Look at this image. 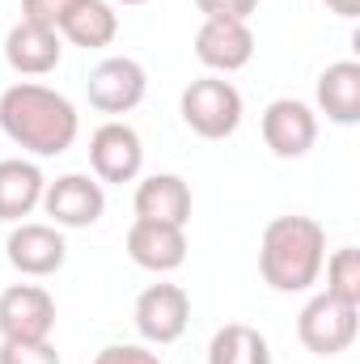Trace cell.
<instances>
[{
	"label": "cell",
	"mask_w": 360,
	"mask_h": 364,
	"mask_svg": "<svg viewBox=\"0 0 360 364\" xmlns=\"http://www.w3.org/2000/svg\"><path fill=\"white\" fill-rule=\"evenodd\" d=\"M0 132L30 157H60L77 144L81 114L60 90L17 81L0 93Z\"/></svg>",
	"instance_id": "1"
},
{
	"label": "cell",
	"mask_w": 360,
	"mask_h": 364,
	"mask_svg": "<svg viewBox=\"0 0 360 364\" xmlns=\"http://www.w3.org/2000/svg\"><path fill=\"white\" fill-rule=\"evenodd\" d=\"M327 263V229L314 216H275L259 242V275L275 292H309Z\"/></svg>",
	"instance_id": "2"
},
{
	"label": "cell",
	"mask_w": 360,
	"mask_h": 364,
	"mask_svg": "<svg viewBox=\"0 0 360 364\" xmlns=\"http://www.w3.org/2000/svg\"><path fill=\"white\" fill-rule=\"evenodd\" d=\"M182 123L203 140H229L242 127V93L225 77H195L179 97Z\"/></svg>",
	"instance_id": "3"
},
{
	"label": "cell",
	"mask_w": 360,
	"mask_h": 364,
	"mask_svg": "<svg viewBox=\"0 0 360 364\" xmlns=\"http://www.w3.org/2000/svg\"><path fill=\"white\" fill-rule=\"evenodd\" d=\"M356 331H360V309L327 296V292L309 296L305 309L297 314V339L305 343V352H314L322 360L348 352L356 343Z\"/></svg>",
	"instance_id": "4"
},
{
	"label": "cell",
	"mask_w": 360,
	"mask_h": 364,
	"mask_svg": "<svg viewBox=\"0 0 360 364\" xmlns=\"http://www.w3.org/2000/svg\"><path fill=\"white\" fill-rule=\"evenodd\" d=\"M132 322L140 331L144 343H179L186 335V322H191V296L179 284H149L140 296H136V309H132Z\"/></svg>",
	"instance_id": "5"
},
{
	"label": "cell",
	"mask_w": 360,
	"mask_h": 364,
	"mask_svg": "<svg viewBox=\"0 0 360 364\" xmlns=\"http://www.w3.org/2000/svg\"><path fill=\"white\" fill-rule=\"evenodd\" d=\"M85 90H90V106L97 114H127V110H136L144 102L149 73L132 55H110V60L93 64Z\"/></svg>",
	"instance_id": "6"
},
{
	"label": "cell",
	"mask_w": 360,
	"mask_h": 364,
	"mask_svg": "<svg viewBox=\"0 0 360 364\" xmlns=\"http://www.w3.org/2000/svg\"><path fill=\"white\" fill-rule=\"evenodd\" d=\"M90 166L97 182H136L140 170H144V144H140V132L132 123H102L90 136Z\"/></svg>",
	"instance_id": "7"
},
{
	"label": "cell",
	"mask_w": 360,
	"mask_h": 364,
	"mask_svg": "<svg viewBox=\"0 0 360 364\" xmlns=\"http://www.w3.org/2000/svg\"><path fill=\"white\" fill-rule=\"evenodd\" d=\"M195 60L208 73H216V77H229V73L246 68L255 60V30H250V21L203 17V26L195 30Z\"/></svg>",
	"instance_id": "8"
},
{
	"label": "cell",
	"mask_w": 360,
	"mask_h": 364,
	"mask_svg": "<svg viewBox=\"0 0 360 364\" xmlns=\"http://www.w3.org/2000/svg\"><path fill=\"white\" fill-rule=\"evenodd\" d=\"M4 259L9 267L30 279H47L68 263V242L55 225H34V220H21L13 225V233L4 237Z\"/></svg>",
	"instance_id": "9"
},
{
	"label": "cell",
	"mask_w": 360,
	"mask_h": 364,
	"mask_svg": "<svg viewBox=\"0 0 360 364\" xmlns=\"http://www.w3.org/2000/svg\"><path fill=\"white\" fill-rule=\"evenodd\" d=\"M38 208L51 216L55 229H90L106 212V191L90 174H60L55 182H47Z\"/></svg>",
	"instance_id": "10"
},
{
	"label": "cell",
	"mask_w": 360,
	"mask_h": 364,
	"mask_svg": "<svg viewBox=\"0 0 360 364\" xmlns=\"http://www.w3.org/2000/svg\"><path fill=\"white\" fill-rule=\"evenodd\" d=\"M263 144L280 161H297L318 144V114L301 97H275L263 110Z\"/></svg>",
	"instance_id": "11"
},
{
	"label": "cell",
	"mask_w": 360,
	"mask_h": 364,
	"mask_svg": "<svg viewBox=\"0 0 360 364\" xmlns=\"http://www.w3.org/2000/svg\"><path fill=\"white\" fill-rule=\"evenodd\" d=\"M55 296L43 284H13L0 292V339H51Z\"/></svg>",
	"instance_id": "12"
},
{
	"label": "cell",
	"mask_w": 360,
	"mask_h": 364,
	"mask_svg": "<svg viewBox=\"0 0 360 364\" xmlns=\"http://www.w3.org/2000/svg\"><path fill=\"white\" fill-rule=\"evenodd\" d=\"M64 60V38L34 21H13L4 34V64L17 77H47Z\"/></svg>",
	"instance_id": "13"
},
{
	"label": "cell",
	"mask_w": 360,
	"mask_h": 364,
	"mask_svg": "<svg viewBox=\"0 0 360 364\" xmlns=\"http://www.w3.org/2000/svg\"><path fill=\"white\" fill-rule=\"evenodd\" d=\"M127 259L136 267L153 275H170L186 263V233L179 225H162V220H132L127 229Z\"/></svg>",
	"instance_id": "14"
},
{
	"label": "cell",
	"mask_w": 360,
	"mask_h": 364,
	"mask_svg": "<svg viewBox=\"0 0 360 364\" xmlns=\"http://www.w3.org/2000/svg\"><path fill=\"white\" fill-rule=\"evenodd\" d=\"M318 110L339 123V127H356L360 123V64L356 60H335L322 68L318 77Z\"/></svg>",
	"instance_id": "15"
},
{
	"label": "cell",
	"mask_w": 360,
	"mask_h": 364,
	"mask_svg": "<svg viewBox=\"0 0 360 364\" xmlns=\"http://www.w3.org/2000/svg\"><path fill=\"white\" fill-rule=\"evenodd\" d=\"M136 216L140 220H162V225H186L191 220V186L179 174H149L136 186Z\"/></svg>",
	"instance_id": "16"
},
{
	"label": "cell",
	"mask_w": 360,
	"mask_h": 364,
	"mask_svg": "<svg viewBox=\"0 0 360 364\" xmlns=\"http://www.w3.org/2000/svg\"><path fill=\"white\" fill-rule=\"evenodd\" d=\"M43 191H47V178L34 161H21V157L0 161V220L21 225L43 203Z\"/></svg>",
	"instance_id": "17"
},
{
	"label": "cell",
	"mask_w": 360,
	"mask_h": 364,
	"mask_svg": "<svg viewBox=\"0 0 360 364\" xmlns=\"http://www.w3.org/2000/svg\"><path fill=\"white\" fill-rule=\"evenodd\" d=\"M115 34H119V13L110 0H81L60 26V38H68L73 47H85V51L110 47Z\"/></svg>",
	"instance_id": "18"
},
{
	"label": "cell",
	"mask_w": 360,
	"mask_h": 364,
	"mask_svg": "<svg viewBox=\"0 0 360 364\" xmlns=\"http://www.w3.org/2000/svg\"><path fill=\"white\" fill-rule=\"evenodd\" d=\"M208 364H271L268 339L246 326V322H229L212 335L208 343Z\"/></svg>",
	"instance_id": "19"
},
{
	"label": "cell",
	"mask_w": 360,
	"mask_h": 364,
	"mask_svg": "<svg viewBox=\"0 0 360 364\" xmlns=\"http://www.w3.org/2000/svg\"><path fill=\"white\" fill-rule=\"evenodd\" d=\"M322 267H327V296L360 309V250L356 246H339Z\"/></svg>",
	"instance_id": "20"
},
{
	"label": "cell",
	"mask_w": 360,
	"mask_h": 364,
	"mask_svg": "<svg viewBox=\"0 0 360 364\" xmlns=\"http://www.w3.org/2000/svg\"><path fill=\"white\" fill-rule=\"evenodd\" d=\"M0 364H64L51 339H0Z\"/></svg>",
	"instance_id": "21"
},
{
	"label": "cell",
	"mask_w": 360,
	"mask_h": 364,
	"mask_svg": "<svg viewBox=\"0 0 360 364\" xmlns=\"http://www.w3.org/2000/svg\"><path fill=\"white\" fill-rule=\"evenodd\" d=\"M81 0H21V21H34V26H47L60 34L64 17L77 9Z\"/></svg>",
	"instance_id": "22"
},
{
	"label": "cell",
	"mask_w": 360,
	"mask_h": 364,
	"mask_svg": "<svg viewBox=\"0 0 360 364\" xmlns=\"http://www.w3.org/2000/svg\"><path fill=\"white\" fill-rule=\"evenodd\" d=\"M93 364H162V356L149 352L144 343H110L93 356Z\"/></svg>",
	"instance_id": "23"
},
{
	"label": "cell",
	"mask_w": 360,
	"mask_h": 364,
	"mask_svg": "<svg viewBox=\"0 0 360 364\" xmlns=\"http://www.w3.org/2000/svg\"><path fill=\"white\" fill-rule=\"evenodd\" d=\"M195 9L203 17H233V21H250V13H259V0H195Z\"/></svg>",
	"instance_id": "24"
},
{
	"label": "cell",
	"mask_w": 360,
	"mask_h": 364,
	"mask_svg": "<svg viewBox=\"0 0 360 364\" xmlns=\"http://www.w3.org/2000/svg\"><path fill=\"white\" fill-rule=\"evenodd\" d=\"M327 9H331L335 17H356V13H360V0H327Z\"/></svg>",
	"instance_id": "25"
},
{
	"label": "cell",
	"mask_w": 360,
	"mask_h": 364,
	"mask_svg": "<svg viewBox=\"0 0 360 364\" xmlns=\"http://www.w3.org/2000/svg\"><path fill=\"white\" fill-rule=\"evenodd\" d=\"M115 4H144V0H115Z\"/></svg>",
	"instance_id": "26"
}]
</instances>
